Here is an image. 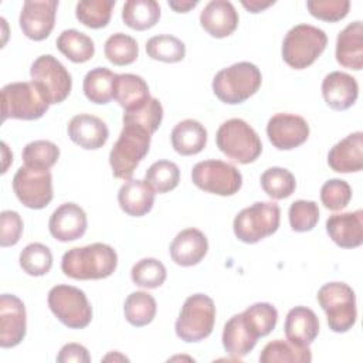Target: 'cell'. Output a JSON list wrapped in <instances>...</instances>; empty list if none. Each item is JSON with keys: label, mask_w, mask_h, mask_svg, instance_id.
I'll use <instances>...</instances> for the list:
<instances>
[{"label": "cell", "mask_w": 363, "mask_h": 363, "mask_svg": "<svg viewBox=\"0 0 363 363\" xmlns=\"http://www.w3.org/2000/svg\"><path fill=\"white\" fill-rule=\"evenodd\" d=\"M118 265L116 251L104 242L75 247L64 252L62 272L72 279H104L112 275Z\"/></svg>", "instance_id": "1"}, {"label": "cell", "mask_w": 363, "mask_h": 363, "mask_svg": "<svg viewBox=\"0 0 363 363\" xmlns=\"http://www.w3.org/2000/svg\"><path fill=\"white\" fill-rule=\"evenodd\" d=\"M262 75L257 65L248 61L235 62L220 69L213 78V92L224 104L235 105L247 101L261 86Z\"/></svg>", "instance_id": "2"}, {"label": "cell", "mask_w": 363, "mask_h": 363, "mask_svg": "<svg viewBox=\"0 0 363 363\" xmlns=\"http://www.w3.org/2000/svg\"><path fill=\"white\" fill-rule=\"evenodd\" d=\"M152 135L132 123H123L118 140L113 143L109 152V164L115 177L122 180H129L147 155L150 147Z\"/></svg>", "instance_id": "3"}, {"label": "cell", "mask_w": 363, "mask_h": 363, "mask_svg": "<svg viewBox=\"0 0 363 363\" xmlns=\"http://www.w3.org/2000/svg\"><path fill=\"white\" fill-rule=\"evenodd\" d=\"M217 147L234 162L252 163L262 152L258 133L244 119L233 118L220 125L216 133Z\"/></svg>", "instance_id": "4"}, {"label": "cell", "mask_w": 363, "mask_h": 363, "mask_svg": "<svg viewBox=\"0 0 363 363\" xmlns=\"http://www.w3.org/2000/svg\"><path fill=\"white\" fill-rule=\"evenodd\" d=\"M326 44L328 37L323 30L311 24H298L284 38L282 58L289 67L303 69L318 60Z\"/></svg>", "instance_id": "5"}, {"label": "cell", "mask_w": 363, "mask_h": 363, "mask_svg": "<svg viewBox=\"0 0 363 363\" xmlns=\"http://www.w3.org/2000/svg\"><path fill=\"white\" fill-rule=\"evenodd\" d=\"M48 101L40 86L30 82H11L1 88L3 121L23 119L34 121L48 111Z\"/></svg>", "instance_id": "6"}, {"label": "cell", "mask_w": 363, "mask_h": 363, "mask_svg": "<svg viewBox=\"0 0 363 363\" xmlns=\"http://www.w3.org/2000/svg\"><path fill=\"white\" fill-rule=\"evenodd\" d=\"M318 302L325 311L329 329L336 333H345L356 323V295L345 282H329L319 288Z\"/></svg>", "instance_id": "7"}, {"label": "cell", "mask_w": 363, "mask_h": 363, "mask_svg": "<svg viewBox=\"0 0 363 363\" xmlns=\"http://www.w3.org/2000/svg\"><path fill=\"white\" fill-rule=\"evenodd\" d=\"M216 322V306L210 296L204 294L190 295L179 313L174 329L176 335L187 342H200L208 337Z\"/></svg>", "instance_id": "8"}, {"label": "cell", "mask_w": 363, "mask_h": 363, "mask_svg": "<svg viewBox=\"0 0 363 363\" xmlns=\"http://www.w3.org/2000/svg\"><path fill=\"white\" fill-rule=\"evenodd\" d=\"M281 221L279 206L272 201H257L242 208L234 218L235 237L247 244H255L272 235Z\"/></svg>", "instance_id": "9"}, {"label": "cell", "mask_w": 363, "mask_h": 363, "mask_svg": "<svg viewBox=\"0 0 363 363\" xmlns=\"http://www.w3.org/2000/svg\"><path fill=\"white\" fill-rule=\"evenodd\" d=\"M51 312L57 319L71 329H82L91 323L92 308L84 294L72 285H55L50 289L47 298Z\"/></svg>", "instance_id": "10"}, {"label": "cell", "mask_w": 363, "mask_h": 363, "mask_svg": "<svg viewBox=\"0 0 363 363\" xmlns=\"http://www.w3.org/2000/svg\"><path fill=\"white\" fill-rule=\"evenodd\" d=\"M191 180L199 189L218 196H233L242 186L240 170L218 159L196 163L191 170Z\"/></svg>", "instance_id": "11"}, {"label": "cell", "mask_w": 363, "mask_h": 363, "mask_svg": "<svg viewBox=\"0 0 363 363\" xmlns=\"http://www.w3.org/2000/svg\"><path fill=\"white\" fill-rule=\"evenodd\" d=\"M30 77L40 86L50 105L62 102L71 92V74L51 54L40 55L34 60L30 68Z\"/></svg>", "instance_id": "12"}, {"label": "cell", "mask_w": 363, "mask_h": 363, "mask_svg": "<svg viewBox=\"0 0 363 363\" xmlns=\"http://www.w3.org/2000/svg\"><path fill=\"white\" fill-rule=\"evenodd\" d=\"M13 190L23 206L34 210L44 208L52 200V176L50 170L18 167L13 177Z\"/></svg>", "instance_id": "13"}, {"label": "cell", "mask_w": 363, "mask_h": 363, "mask_svg": "<svg viewBox=\"0 0 363 363\" xmlns=\"http://www.w3.org/2000/svg\"><path fill=\"white\" fill-rule=\"evenodd\" d=\"M58 1L55 0H27L20 13V28L26 37L34 41L45 40L55 24Z\"/></svg>", "instance_id": "14"}, {"label": "cell", "mask_w": 363, "mask_h": 363, "mask_svg": "<svg viewBox=\"0 0 363 363\" xmlns=\"http://www.w3.org/2000/svg\"><path fill=\"white\" fill-rule=\"evenodd\" d=\"M269 142L279 150H291L306 142L309 136L308 122L294 113H275L267 123Z\"/></svg>", "instance_id": "15"}, {"label": "cell", "mask_w": 363, "mask_h": 363, "mask_svg": "<svg viewBox=\"0 0 363 363\" xmlns=\"http://www.w3.org/2000/svg\"><path fill=\"white\" fill-rule=\"evenodd\" d=\"M27 319L23 301L13 294L0 296V346L14 347L26 336Z\"/></svg>", "instance_id": "16"}, {"label": "cell", "mask_w": 363, "mask_h": 363, "mask_svg": "<svg viewBox=\"0 0 363 363\" xmlns=\"http://www.w3.org/2000/svg\"><path fill=\"white\" fill-rule=\"evenodd\" d=\"M88 227L86 214L75 203H64L57 207L48 220V230L51 235L61 241L68 242L81 238Z\"/></svg>", "instance_id": "17"}, {"label": "cell", "mask_w": 363, "mask_h": 363, "mask_svg": "<svg viewBox=\"0 0 363 363\" xmlns=\"http://www.w3.org/2000/svg\"><path fill=\"white\" fill-rule=\"evenodd\" d=\"M68 136L82 149L95 150L106 143L109 130L101 118L89 113H79L71 118L68 123Z\"/></svg>", "instance_id": "18"}, {"label": "cell", "mask_w": 363, "mask_h": 363, "mask_svg": "<svg viewBox=\"0 0 363 363\" xmlns=\"http://www.w3.org/2000/svg\"><path fill=\"white\" fill-rule=\"evenodd\" d=\"M326 231L342 248H356L363 242V210L332 214L326 220Z\"/></svg>", "instance_id": "19"}, {"label": "cell", "mask_w": 363, "mask_h": 363, "mask_svg": "<svg viewBox=\"0 0 363 363\" xmlns=\"http://www.w3.org/2000/svg\"><path fill=\"white\" fill-rule=\"evenodd\" d=\"M201 27L216 38L233 34L238 26V13L231 1L211 0L200 13Z\"/></svg>", "instance_id": "20"}, {"label": "cell", "mask_w": 363, "mask_h": 363, "mask_svg": "<svg viewBox=\"0 0 363 363\" xmlns=\"http://www.w3.org/2000/svg\"><path fill=\"white\" fill-rule=\"evenodd\" d=\"M328 164L337 173H354L363 169V133L353 132L339 140L328 153Z\"/></svg>", "instance_id": "21"}, {"label": "cell", "mask_w": 363, "mask_h": 363, "mask_svg": "<svg viewBox=\"0 0 363 363\" xmlns=\"http://www.w3.org/2000/svg\"><path fill=\"white\" fill-rule=\"evenodd\" d=\"M322 95L325 102L335 111L349 109L357 99V81L340 71L329 72L322 81Z\"/></svg>", "instance_id": "22"}, {"label": "cell", "mask_w": 363, "mask_h": 363, "mask_svg": "<svg viewBox=\"0 0 363 363\" xmlns=\"http://www.w3.org/2000/svg\"><path fill=\"white\" fill-rule=\"evenodd\" d=\"M208 241L197 228L182 230L170 244V257L180 267H193L207 254Z\"/></svg>", "instance_id": "23"}, {"label": "cell", "mask_w": 363, "mask_h": 363, "mask_svg": "<svg viewBox=\"0 0 363 363\" xmlns=\"http://www.w3.org/2000/svg\"><path fill=\"white\" fill-rule=\"evenodd\" d=\"M336 61L349 69L360 71L363 67V24L356 20L347 24L336 38Z\"/></svg>", "instance_id": "24"}, {"label": "cell", "mask_w": 363, "mask_h": 363, "mask_svg": "<svg viewBox=\"0 0 363 363\" xmlns=\"http://www.w3.org/2000/svg\"><path fill=\"white\" fill-rule=\"evenodd\" d=\"M286 340L296 346H309L319 333V319L316 313L306 306L292 308L285 318L284 325Z\"/></svg>", "instance_id": "25"}, {"label": "cell", "mask_w": 363, "mask_h": 363, "mask_svg": "<svg viewBox=\"0 0 363 363\" xmlns=\"http://www.w3.org/2000/svg\"><path fill=\"white\" fill-rule=\"evenodd\" d=\"M118 203L128 216L142 217L152 210L155 191L145 180L129 179L118 191Z\"/></svg>", "instance_id": "26"}, {"label": "cell", "mask_w": 363, "mask_h": 363, "mask_svg": "<svg viewBox=\"0 0 363 363\" xmlns=\"http://www.w3.org/2000/svg\"><path fill=\"white\" fill-rule=\"evenodd\" d=\"M149 86L136 74H116L113 85V99L125 109L135 111L149 101Z\"/></svg>", "instance_id": "27"}, {"label": "cell", "mask_w": 363, "mask_h": 363, "mask_svg": "<svg viewBox=\"0 0 363 363\" xmlns=\"http://www.w3.org/2000/svg\"><path fill=\"white\" fill-rule=\"evenodd\" d=\"M170 140L173 149L183 156L200 153L207 143V130L196 119H184L179 122L172 133Z\"/></svg>", "instance_id": "28"}, {"label": "cell", "mask_w": 363, "mask_h": 363, "mask_svg": "<svg viewBox=\"0 0 363 363\" xmlns=\"http://www.w3.org/2000/svg\"><path fill=\"white\" fill-rule=\"evenodd\" d=\"M223 346L224 350L233 359H241L247 356L257 345V337L251 333L248 326L245 325L242 315H233L223 330Z\"/></svg>", "instance_id": "29"}, {"label": "cell", "mask_w": 363, "mask_h": 363, "mask_svg": "<svg viewBox=\"0 0 363 363\" xmlns=\"http://www.w3.org/2000/svg\"><path fill=\"white\" fill-rule=\"evenodd\" d=\"M311 360L309 346H296L284 339L267 343L259 354L261 363H309Z\"/></svg>", "instance_id": "30"}, {"label": "cell", "mask_w": 363, "mask_h": 363, "mask_svg": "<svg viewBox=\"0 0 363 363\" xmlns=\"http://www.w3.org/2000/svg\"><path fill=\"white\" fill-rule=\"evenodd\" d=\"M160 18V6L156 0H128L122 9L123 23L133 30L152 28Z\"/></svg>", "instance_id": "31"}, {"label": "cell", "mask_w": 363, "mask_h": 363, "mask_svg": "<svg viewBox=\"0 0 363 363\" xmlns=\"http://www.w3.org/2000/svg\"><path fill=\"white\" fill-rule=\"evenodd\" d=\"M116 74L105 67H96L86 72L82 89L85 96L94 104H108L113 99V85Z\"/></svg>", "instance_id": "32"}, {"label": "cell", "mask_w": 363, "mask_h": 363, "mask_svg": "<svg viewBox=\"0 0 363 363\" xmlns=\"http://www.w3.org/2000/svg\"><path fill=\"white\" fill-rule=\"evenodd\" d=\"M57 48L72 62H86L95 54V45L89 35L69 28L64 30L57 38Z\"/></svg>", "instance_id": "33"}, {"label": "cell", "mask_w": 363, "mask_h": 363, "mask_svg": "<svg viewBox=\"0 0 363 363\" xmlns=\"http://www.w3.org/2000/svg\"><path fill=\"white\" fill-rule=\"evenodd\" d=\"M156 301L155 298L145 292V291H136L128 295L123 303V313L126 320L136 326H146L150 323L156 315Z\"/></svg>", "instance_id": "34"}, {"label": "cell", "mask_w": 363, "mask_h": 363, "mask_svg": "<svg viewBox=\"0 0 363 363\" xmlns=\"http://www.w3.org/2000/svg\"><path fill=\"white\" fill-rule=\"evenodd\" d=\"M241 315L245 325L257 339L269 335L278 322V311L268 302H257L248 306Z\"/></svg>", "instance_id": "35"}, {"label": "cell", "mask_w": 363, "mask_h": 363, "mask_svg": "<svg viewBox=\"0 0 363 363\" xmlns=\"http://www.w3.org/2000/svg\"><path fill=\"white\" fill-rule=\"evenodd\" d=\"M146 52L152 60L162 62H179L186 55V45L170 34L153 35L146 41Z\"/></svg>", "instance_id": "36"}, {"label": "cell", "mask_w": 363, "mask_h": 363, "mask_svg": "<svg viewBox=\"0 0 363 363\" xmlns=\"http://www.w3.org/2000/svg\"><path fill=\"white\" fill-rule=\"evenodd\" d=\"M104 52L108 61L112 64L129 65L136 61L139 55V47L133 37L125 33H115L106 38Z\"/></svg>", "instance_id": "37"}, {"label": "cell", "mask_w": 363, "mask_h": 363, "mask_svg": "<svg viewBox=\"0 0 363 363\" xmlns=\"http://www.w3.org/2000/svg\"><path fill=\"white\" fill-rule=\"evenodd\" d=\"M115 0H82L77 3L75 16L85 27L102 28L106 27Z\"/></svg>", "instance_id": "38"}, {"label": "cell", "mask_w": 363, "mask_h": 363, "mask_svg": "<svg viewBox=\"0 0 363 363\" xmlns=\"http://www.w3.org/2000/svg\"><path fill=\"white\" fill-rule=\"evenodd\" d=\"M180 170L174 162L157 160L146 170L145 182L155 193H167L177 187Z\"/></svg>", "instance_id": "39"}, {"label": "cell", "mask_w": 363, "mask_h": 363, "mask_svg": "<svg viewBox=\"0 0 363 363\" xmlns=\"http://www.w3.org/2000/svg\"><path fill=\"white\" fill-rule=\"evenodd\" d=\"M262 190L274 200L289 197L296 187L295 176L284 167H269L261 174Z\"/></svg>", "instance_id": "40"}, {"label": "cell", "mask_w": 363, "mask_h": 363, "mask_svg": "<svg viewBox=\"0 0 363 363\" xmlns=\"http://www.w3.org/2000/svg\"><path fill=\"white\" fill-rule=\"evenodd\" d=\"M21 157L24 166L27 167L48 170L57 163L60 157V149L50 140H33L24 146Z\"/></svg>", "instance_id": "41"}, {"label": "cell", "mask_w": 363, "mask_h": 363, "mask_svg": "<svg viewBox=\"0 0 363 363\" xmlns=\"http://www.w3.org/2000/svg\"><path fill=\"white\" fill-rule=\"evenodd\" d=\"M20 267L31 277H41L52 267V252L41 242H31L20 252Z\"/></svg>", "instance_id": "42"}, {"label": "cell", "mask_w": 363, "mask_h": 363, "mask_svg": "<svg viewBox=\"0 0 363 363\" xmlns=\"http://www.w3.org/2000/svg\"><path fill=\"white\" fill-rule=\"evenodd\" d=\"M166 267L156 258H143L130 269L133 284L146 289L159 288L166 281Z\"/></svg>", "instance_id": "43"}, {"label": "cell", "mask_w": 363, "mask_h": 363, "mask_svg": "<svg viewBox=\"0 0 363 363\" xmlns=\"http://www.w3.org/2000/svg\"><path fill=\"white\" fill-rule=\"evenodd\" d=\"M163 119V106L159 102V99L150 96L149 101L135 111H128L123 113L122 121L123 123H132L138 125L143 129H146L150 135L157 130Z\"/></svg>", "instance_id": "44"}, {"label": "cell", "mask_w": 363, "mask_h": 363, "mask_svg": "<svg viewBox=\"0 0 363 363\" xmlns=\"http://www.w3.org/2000/svg\"><path fill=\"white\" fill-rule=\"evenodd\" d=\"M289 224L294 231H311L319 221V207L311 200H296L289 206Z\"/></svg>", "instance_id": "45"}, {"label": "cell", "mask_w": 363, "mask_h": 363, "mask_svg": "<svg viewBox=\"0 0 363 363\" xmlns=\"http://www.w3.org/2000/svg\"><path fill=\"white\" fill-rule=\"evenodd\" d=\"M352 199V189L347 182L342 179H330L323 183L320 189V201L329 210L345 208Z\"/></svg>", "instance_id": "46"}, {"label": "cell", "mask_w": 363, "mask_h": 363, "mask_svg": "<svg viewBox=\"0 0 363 363\" xmlns=\"http://www.w3.org/2000/svg\"><path fill=\"white\" fill-rule=\"evenodd\" d=\"M309 13L323 21H339L345 18L350 9L349 0H309L306 1Z\"/></svg>", "instance_id": "47"}, {"label": "cell", "mask_w": 363, "mask_h": 363, "mask_svg": "<svg viewBox=\"0 0 363 363\" xmlns=\"http://www.w3.org/2000/svg\"><path fill=\"white\" fill-rule=\"evenodd\" d=\"M23 233V220L17 211L4 210L0 214V245H16Z\"/></svg>", "instance_id": "48"}, {"label": "cell", "mask_w": 363, "mask_h": 363, "mask_svg": "<svg viewBox=\"0 0 363 363\" xmlns=\"http://www.w3.org/2000/svg\"><path fill=\"white\" fill-rule=\"evenodd\" d=\"M58 363H89L91 356L88 353V349L79 343H67L61 347L58 356H57Z\"/></svg>", "instance_id": "49"}, {"label": "cell", "mask_w": 363, "mask_h": 363, "mask_svg": "<svg viewBox=\"0 0 363 363\" xmlns=\"http://www.w3.org/2000/svg\"><path fill=\"white\" fill-rule=\"evenodd\" d=\"M199 0H169V6L177 13H187L190 9L196 7Z\"/></svg>", "instance_id": "50"}, {"label": "cell", "mask_w": 363, "mask_h": 363, "mask_svg": "<svg viewBox=\"0 0 363 363\" xmlns=\"http://www.w3.org/2000/svg\"><path fill=\"white\" fill-rule=\"evenodd\" d=\"M274 3H275L274 0H269V1H259V0H250V1H247V0H242V1H241V4H242L248 11H251V13H259V11L265 10L267 7L272 6Z\"/></svg>", "instance_id": "51"}]
</instances>
